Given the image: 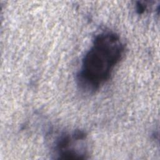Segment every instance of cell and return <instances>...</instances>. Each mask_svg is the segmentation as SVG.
<instances>
[{
  "instance_id": "cell-1",
  "label": "cell",
  "mask_w": 160,
  "mask_h": 160,
  "mask_svg": "<svg viewBox=\"0 0 160 160\" xmlns=\"http://www.w3.org/2000/svg\"><path fill=\"white\" fill-rule=\"evenodd\" d=\"M124 51L125 45L116 33L104 31L97 34L82 59L77 75L81 89L88 92L98 90L110 79Z\"/></svg>"
},
{
  "instance_id": "cell-2",
  "label": "cell",
  "mask_w": 160,
  "mask_h": 160,
  "mask_svg": "<svg viewBox=\"0 0 160 160\" xmlns=\"http://www.w3.org/2000/svg\"><path fill=\"white\" fill-rule=\"evenodd\" d=\"M55 158L61 159H84L88 158L87 136L80 130L61 132L52 143Z\"/></svg>"
}]
</instances>
